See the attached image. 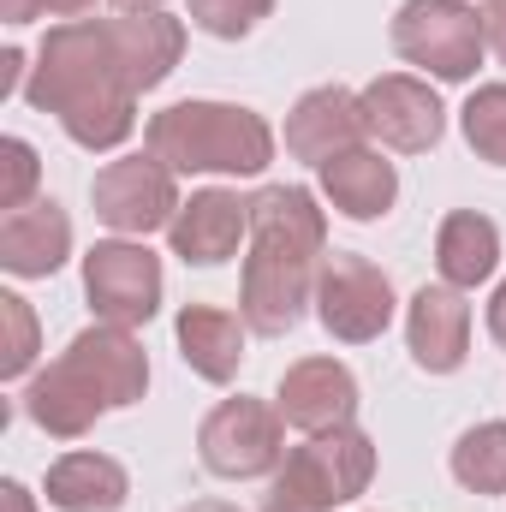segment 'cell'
<instances>
[{
	"mask_svg": "<svg viewBox=\"0 0 506 512\" xmlns=\"http://www.w3.org/2000/svg\"><path fill=\"white\" fill-rule=\"evenodd\" d=\"M24 102L36 114H54L60 131L90 155L120 149L137 131V84H131L126 60H120L114 18L48 24V36L30 54Z\"/></svg>",
	"mask_w": 506,
	"mask_h": 512,
	"instance_id": "1",
	"label": "cell"
},
{
	"mask_svg": "<svg viewBox=\"0 0 506 512\" xmlns=\"http://www.w3.org/2000/svg\"><path fill=\"white\" fill-rule=\"evenodd\" d=\"M328 262V209L310 185H262L251 197V251L239 274V316L251 334L280 340L316 310Z\"/></svg>",
	"mask_w": 506,
	"mask_h": 512,
	"instance_id": "2",
	"label": "cell"
},
{
	"mask_svg": "<svg viewBox=\"0 0 506 512\" xmlns=\"http://www.w3.org/2000/svg\"><path fill=\"white\" fill-rule=\"evenodd\" d=\"M143 149L161 155L173 173L256 179V173H268L280 137H274V126H268L256 108L191 96V102H173V108L149 114V126H143Z\"/></svg>",
	"mask_w": 506,
	"mask_h": 512,
	"instance_id": "3",
	"label": "cell"
},
{
	"mask_svg": "<svg viewBox=\"0 0 506 512\" xmlns=\"http://www.w3.org/2000/svg\"><path fill=\"white\" fill-rule=\"evenodd\" d=\"M376 477V441L346 423V429H322V435H304L286 465L268 477V495L262 512H340L352 507Z\"/></svg>",
	"mask_w": 506,
	"mask_h": 512,
	"instance_id": "4",
	"label": "cell"
},
{
	"mask_svg": "<svg viewBox=\"0 0 506 512\" xmlns=\"http://www.w3.org/2000/svg\"><path fill=\"white\" fill-rule=\"evenodd\" d=\"M387 42L405 66H417L435 84H471L489 54L483 12L471 0H405L387 24Z\"/></svg>",
	"mask_w": 506,
	"mask_h": 512,
	"instance_id": "5",
	"label": "cell"
},
{
	"mask_svg": "<svg viewBox=\"0 0 506 512\" xmlns=\"http://www.w3.org/2000/svg\"><path fill=\"white\" fill-rule=\"evenodd\" d=\"M286 417L268 399H221L203 423H197V459L209 477L227 483H251V477H274L286 465Z\"/></svg>",
	"mask_w": 506,
	"mask_h": 512,
	"instance_id": "6",
	"label": "cell"
},
{
	"mask_svg": "<svg viewBox=\"0 0 506 512\" xmlns=\"http://www.w3.org/2000/svg\"><path fill=\"white\" fill-rule=\"evenodd\" d=\"M179 203H185V197H179V173H173L161 155H149V149L96 167V179H90V209H96V221H102L114 239L167 233L173 215H179Z\"/></svg>",
	"mask_w": 506,
	"mask_h": 512,
	"instance_id": "7",
	"label": "cell"
},
{
	"mask_svg": "<svg viewBox=\"0 0 506 512\" xmlns=\"http://www.w3.org/2000/svg\"><path fill=\"white\" fill-rule=\"evenodd\" d=\"M84 298H90L96 322H114V328L155 322L161 298H167L161 256L149 251L143 239H96L84 251Z\"/></svg>",
	"mask_w": 506,
	"mask_h": 512,
	"instance_id": "8",
	"label": "cell"
},
{
	"mask_svg": "<svg viewBox=\"0 0 506 512\" xmlns=\"http://www.w3.org/2000/svg\"><path fill=\"white\" fill-rule=\"evenodd\" d=\"M399 298H393V280L381 274L370 256L334 251L322 262V280H316V322L328 328V340L340 346H370L387 334Z\"/></svg>",
	"mask_w": 506,
	"mask_h": 512,
	"instance_id": "9",
	"label": "cell"
},
{
	"mask_svg": "<svg viewBox=\"0 0 506 512\" xmlns=\"http://www.w3.org/2000/svg\"><path fill=\"white\" fill-rule=\"evenodd\" d=\"M18 405H24V417H30L42 435H54V441H84V435L114 411L108 382L96 376V364L84 358L78 340H72L48 370H36V376L24 382Z\"/></svg>",
	"mask_w": 506,
	"mask_h": 512,
	"instance_id": "10",
	"label": "cell"
},
{
	"mask_svg": "<svg viewBox=\"0 0 506 512\" xmlns=\"http://www.w3.org/2000/svg\"><path fill=\"white\" fill-rule=\"evenodd\" d=\"M358 108H364V131L393 155H429L441 143V131H447V108H441L435 84L417 78V72L370 78L358 90Z\"/></svg>",
	"mask_w": 506,
	"mask_h": 512,
	"instance_id": "11",
	"label": "cell"
},
{
	"mask_svg": "<svg viewBox=\"0 0 506 512\" xmlns=\"http://www.w3.org/2000/svg\"><path fill=\"white\" fill-rule=\"evenodd\" d=\"M245 239H251V197H239L227 185L191 191L167 227V245L185 268H221L227 256H239Z\"/></svg>",
	"mask_w": 506,
	"mask_h": 512,
	"instance_id": "12",
	"label": "cell"
},
{
	"mask_svg": "<svg viewBox=\"0 0 506 512\" xmlns=\"http://www.w3.org/2000/svg\"><path fill=\"white\" fill-rule=\"evenodd\" d=\"M405 346H411V364L423 376L465 370V358H471V304H465V292L447 286V280L417 286L411 304H405Z\"/></svg>",
	"mask_w": 506,
	"mask_h": 512,
	"instance_id": "13",
	"label": "cell"
},
{
	"mask_svg": "<svg viewBox=\"0 0 506 512\" xmlns=\"http://www.w3.org/2000/svg\"><path fill=\"white\" fill-rule=\"evenodd\" d=\"M280 137H286V155L304 161V167H322V161L358 149V143L370 137V131H364V108H358V90H346V84H316V90H304V96L286 108Z\"/></svg>",
	"mask_w": 506,
	"mask_h": 512,
	"instance_id": "14",
	"label": "cell"
},
{
	"mask_svg": "<svg viewBox=\"0 0 506 512\" xmlns=\"http://www.w3.org/2000/svg\"><path fill=\"white\" fill-rule=\"evenodd\" d=\"M286 429L298 435H322V429H346L358 417V376L340 364V358H298L286 376H280V393H274Z\"/></svg>",
	"mask_w": 506,
	"mask_h": 512,
	"instance_id": "15",
	"label": "cell"
},
{
	"mask_svg": "<svg viewBox=\"0 0 506 512\" xmlns=\"http://www.w3.org/2000/svg\"><path fill=\"white\" fill-rule=\"evenodd\" d=\"M66 262H72V215L54 197L0 215V268L12 280H48Z\"/></svg>",
	"mask_w": 506,
	"mask_h": 512,
	"instance_id": "16",
	"label": "cell"
},
{
	"mask_svg": "<svg viewBox=\"0 0 506 512\" xmlns=\"http://www.w3.org/2000/svg\"><path fill=\"white\" fill-rule=\"evenodd\" d=\"M316 191L346 221H381L399 203V167L381 155L376 143H358V149H346V155L316 167Z\"/></svg>",
	"mask_w": 506,
	"mask_h": 512,
	"instance_id": "17",
	"label": "cell"
},
{
	"mask_svg": "<svg viewBox=\"0 0 506 512\" xmlns=\"http://www.w3.org/2000/svg\"><path fill=\"white\" fill-rule=\"evenodd\" d=\"M173 340H179V358H185L191 376L227 387V382H239V370H245L251 322L239 310H221V304H185L179 322H173Z\"/></svg>",
	"mask_w": 506,
	"mask_h": 512,
	"instance_id": "18",
	"label": "cell"
},
{
	"mask_svg": "<svg viewBox=\"0 0 506 512\" xmlns=\"http://www.w3.org/2000/svg\"><path fill=\"white\" fill-rule=\"evenodd\" d=\"M48 507L54 512H120L131 501V477L114 453H96V447H72L48 465V483H42Z\"/></svg>",
	"mask_w": 506,
	"mask_h": 512,
	"instance_id": "19",
	"label": "cell"
},
{
	"mask_svg": "<svg viewBox=\"0 0 506 512\" xmlns=\"http://www.w3.org/2000/svg\"><path fill=\"white\" fill-rule=\"evenodd\" d=\"M114 42H120V60H126L137 96H149L185 60V18H173V12H120Z\"/></svg>",
	"mask_w": 506,
	"mask_h": 512,
	"instance_id": "20",
	"label": "cell"
},
{
	"mask_svg": "<svg viewBox=\"0 0 506 512\" xmlns=\"http://www.w3.org/2000/svg\"><path fill=\"white\" fill-rule=\"evenodd\" d=\"M435 274L459 292L495 280L501 274V227L483 209H453L435 227Z\"/></svg>",
	"mask_w": 506,
	"mask_h": 512,
	"instance_id": "21",
	"label": "cell"
},
{
	"mask_svg": "<svg viewBox=\"0 0 506 512\" xmlns=\"http://www.w3.org/2000/svg\"><path fill=\"white\" fill-rule=\"evenodd\" d=\"M465 495H506V423H471L447 459Z\"/></svg>",
	"mask_w": 506,
	"mask_h": 512,
	"instance_id": "22",
	"label": "cell"
},
{
	"mask_svg": "<svg viewBox=\"0 0 506 512\" xmlns=\"http://www.w3.org/2000/svg\"><path fill=\"white\" fill-rule=\"evenodd\" d=\"M459 131L477 149V161L506 167V84H477L459 108Z\"/></svg>",
	"mask_w": 506,
	"mask_h": 512,
	"instance_id": "23",
	"label": "cell"
},
{
	"mask_svg": "<svg viewBox=\"0 0 506 512\" xmlns=\"http://www.w3.org/2000/svg\"><path fill=\"white\" fill-rule=\"evenodd\" d=\"M0 328H6V340H0V376L6 382H30L36 352H42V328H36V310L18 292H0Z\"/></svg>",
	"mask_w": 506,
	"mask_h": 512,
	"instance_id": "24",
	"label": "cell"
},
{
	"mask_svg": "<svg viewBox=\"0 0 506 512\" xmlns=\"http://www.w3.org/2000/svg\"><path fill=\"white\" fill-rule=\"evenodd\" d=\"M268 12H274V0H191L185 18L215 42H245Z\"/></svg>",
	"mask_w": 506,
	"mask_h": 512,
	"instance_id": "25",
	"label": "cell"
},
{
	"mask_svg": "<svg viewBox=\"0 0 506 512\" xmlns=\"http://www.w3.org/2000/svg\"><path fill=\"white\" fill-rule=\"evenodd\" d=\"M36 185H42V161H36V143L30 137H0V209H24L36 203Z\"/></svg>",
	"mask_w": 506,
	"mask_h": 512,
	"instance_id": "26",
	"label": "cell"
},
{
	"mask_svg": "<svg viewBox=\"0 0 506 512\" xmlns=\"http://www.w3.org/2000/svg\"><path fill=\"white\" fill-rule=\"evenodd\" d=\"M483 42H489V54L506 66V0H489L483 6Z\"/></svg>",
	"mask_w": 506,
	"mask_h": 512,
	"instance_id": "27",
	"label": "cell"
},
{
	"mask_svg": "<svg viewBox=\"0 0 506 512\" xmlns=\"http://www.w3.org/2000/svg\"><path fill=\"white\" fill-rule=\"evenodd\" d=\"M0 507L6 512H36V495H30L18 477H6V483H0Z\"/></svg>",
	"mask_w": 506,
	"mask_h": 512,
	"instance_id": "28",
	"label": "cell"
},
{
	"mask_svg": "<svg viewBox=\"0 0 506 512\" xmlns=\"http://www.w3.org/2000/svg\"><path fill=\"white\" fill-rule=\"evenodd\" d=\"M489 340L506 352V280L495 286V298H489Z\"/></svg>",
	"mask_w": 506,
	"mask_h": 512,
	"instance_id": "29",
	"label": "cell"
},
{
	"mask_svg": "<svg viewBox=\"0 0 506 512\" xmlns=\"http://www.w3.org/2000/svg\"><path fill=\"white\" fill-rule=\"evenodd\" d=\"M36 6H42V18H60L66 24V18H84L96 0H36Z\"/></svg>",
	"mask_w": 506,
	"mask_h": 512,
	"instance_id": "30",
	"label": "cell"
},
{
	"mask_svg": "<svg viewBox=\"0 0 506 512\" xmlns=\"http://www.w3.org/2000/svg\"><path fill=\"white\" fill-rule=\"evenodd\" d=\"M0 18H6V24H36L42 6H36V0H0Z\"/></svg>",
	"mask_w": 506,
	"mask_h": 512,
	"instance_id": "31",
	"label": "cell"
},
{
	"mask_svg": "<svg viewBox=\"0 0 506 512\" xmlns=\"http://www.w3.org/2000/svg\"><path fill=\"white\" fill-rule=\"evenodd\" d=\"M114 12H167V0H114Z\"/></svg>",
	"mask_w": 506,
	"mask_h": 512,
	"instance_id": "32",
	"label": "cell"
},
{
	"mask_svg": "<svg viewBox=\"0 0 506 512\" xmlns=\"http://www.w3.org/2000/svg\"><path fill=\"white\" fill-rule=\"evenodd\" d=\"M179 512H239L233 501H191V507H179Z\"/></svg>",
	"mask_w": 506,
	"mask_h": 512,
	"instance_id": "33",
	"label": "cell"
}]
</instances>
